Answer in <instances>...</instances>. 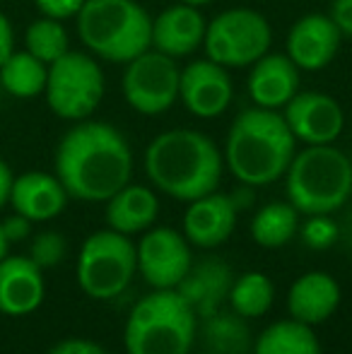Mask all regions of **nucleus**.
Listing matches in <instances>:
<instances>
[{"mask_svg":"<svg viewBox=\"0 0 352 354\" xmlns=\"http://www.w3.org/2000/svg\"><path fill=\"white\" fill-rule=\"evenodd\" d=\"M53 167V174L71 198L106 203L113 193L131 183L133 152L118 128L85 118L61 138Z\"/></svg>","mask_w":352,"mask_h":354,"instance_id":"f257e3e1","label":"nucleus"},{"mask_svg":"<svg viewBox=\"0 0 352 354\" xmlns=\"http://www.w3.org/2000/svg\"><path fill=\"white\" fill-rule=\"evenodd\" d=\"M225 171L220 147L201 131L172 128L145 149V174L150 183L174 201L191 203L217 191Z\"/></svg>","mask_w":352,"mask_h":354,"instance_id":"f03ea898","label":"nucleus"},{"mask_svg":"<svg viewBox=\"0 0 352 354\" xmlns=\"http://www.w3.org/2000/svg\"><path fill=\"white\" fill-rule=\"evenodd\" d=\"M295 152L297 140L282 113L254 106L232 121L222 157L237 181L259 188L285 176Z\"/></svg>","mask_w":352,"mask_h":354,"instance_id":"7ed1b4c3","label":"nucleus"},{"mask_svg":"<svg viewBox=\"0 0 352 354\" xmlns=\"http://www.w3.org/2000/svg\"><path fill=\"white\" fill-rule=\"evenodd\" d=\"M75 27L89 56L104 63L126 66L152 48V17L136 0H85Z\"/></svg>","mask_w":352,"mask_h":354,"instance_id":"20e7f679","label":"nucleus"},{"mask_svg":"<svg viewBox=\"0 0 352 354\" xmlns=\"http://www.w3.org/2000/svg\"><path fill=\"white\" fill-rule=\"evenodd\" d=\"M287 203L299 214H333L352 196V162L333 145H306L285 171Z\"/></svg>","mask_w":352,"mask_h":354,"instance_id":"39448f33","label":"nucleus"},{"mask_svg":"<svg viewBox=\"0 0 352 354\" xmlns=\"http://www.w3.org/2000/svg\"><path fill=\"white\" fill-rule=\"evenodd\" d=\"M198 316L176 289H152L128 313L123 345L128 354H188Z\"/></svg>","mask_w":352,"mask_h":354,"instance_id":"423d86ee","label":"nucleus"},{"mask_svg":"<svg viewBox=\"0 0 352 354\" xmlns=\"http://www.w3.org/2000/svg\"><path fill=\"white\" fill-rule=\"evenodd\" d=\"M138 272L136 243L113 229H99L82 241L75 275L89 299L109 301L126 292Z\"/></svg>","mask_w":352,"mask_h":354,"instance_id":"0eeeda50","label":"nucleus"},{"mask_svg":"<svg viewBox=\"0 0 352 354\" xmlns=\"http://www.w3.org/2000/svg\"><path fill=\"white\" fill-rule=\"evenodd\" d=\"M104 89L106 82L97 58L82 51H68L48 66L44 97L58 118L77 123L97 111Z\"/></svg>","mask_w":352,"mask_h":354,"instance_id":"6e6552de","label":"nucleus"},{"mask_svg":"<svg viewBox=\"0 0 352 354\" xmlns=\"http://www.w3.org/2000/svg\"><path fill=\"white\" fill-rule=\"evenodd\" d=\"M270 24L261 12L249 8H232L217 15L205 27V58L222 68H249L270 48Z\"/></svg>","mask_w":352,"mask_h":354,"instance_id":"1a4fd4ad","label":"nucleus"},{"mask_svg":"<svg viewBox=\"0 0 352 354\" xmlns=\"http://www.w3.org/2000/svg\"><path fill=\"white\" fill-rule=\"evenodd\" d=\"M178 80L181 68L176 58L147 48L126 63L121 92L133 111L142 116H160L178 102Z\"/></svg>","mask_w":352,"mask_h":354,"instance_id":"9d476101","label":"nucleus"},{"mask_svg":"<svg viewBox=\"0 0 352 354\" xmlns=\"http://www.w3.org/2000/svg\"><path fill=\"white\" fill-rule=\"evenodd\" d=\"M140 277L152 289H176L193 266L191 243L172 227H150L136 243Z\"/></svg>","mask_w":352,"mask_h":354,"instance_id":"9b49d317","label":"nucleus"},{"mask_svg":"<svg viewBox=\"0 0 352 354\" xmlns=\"http://www.w3.org/2000/svg\"><path fill=\"white\" fill-rule=\"evenodd\" d=\"M282 118L295 140L304 145H333L345 126L340 104L324 92H297L282 106Z\"/></svg>","mask_w":352,"mask_h":354,"instance_id":"f8f14e48","label":"nucleus"},{"mask_svg":"<svg viewBox=\"0 0 352 354\" xmlns=\"http://www.w3.org/2000/svg\"><path fill=\"white\" fill-rule=\"evenodd\" d=\"M234 97V84L220 63L210 58L191 61L181 68L178 80V99L198 118H217L227 111Z\"/></svg>","mask_w":352,"mask_h":354,"instance_id":"ddd939ff","label":"nucleus"},{"mask_svg":"<svg viewBox=\"0 0 352 354\" xmlns=\"http://www.w3.org/2000/svg\"><path fill=\"white\" fill-rule=\"evenodd\" d=\"M343 41L331 15L309 12L299 17L287 34V56L299 71H324L331 66Z\"/></svg>","mask_w":352,"mask_h":354,"instance_id":"4468645a","label":"nucleus"},{"mask_svg":"<svg viewBox=\"0 0 352 354\" xmlns=\"http://www.w3.org/2000/svg\"><path fill=\"white\" fill-rule=\"evenodd\" d=\"M237 205L234 196L212 191L203 198L188 203L183 212V236L191 246L217 248L232 236L237 227Z\"/></svg>","mask_w":352,"mask_h":354,"instance_id":"2eb2a0df","label":"nucleus"},{"mask_svg":"<svg viewBox=\"0 0 352 354\" xmlns=\"http://www.w3.org/2000/svg\"><path fill=\"white\" fill-rule=\"evenodd\" d=\"M46 297L44 270L29 256H5L0 261V313L29 316Z\"/></svg>","mask_w":352,"mask_h":354,"instance_id":"dca6fc26","label":"nucleus"},{"mask_svg":"<svg viewBox=\"0 0 352 354\" xmlns=\"http://www.w3.org/2000/svg\"><path fill=\"white\" fill-rule=\"evenodd\" d=\"M205 17L201 8L176 3L152 17V48L165 56L183 58L196 53L205 39Z\"/></svg>","mask_w":352,"mask_h":354,"instance_id":"f3484780","label":"nucleus"},{"mask_svg":"<svg viewBox=\"0 0 352 354\" xmlns=\"http://www.w3.org/2000/svg\"><path fill=\"white\" fill-rule=\"evenodd\" d=\"M68 198L71 196L56 174L24 171L15 176L8 205L29 222H48L66 210Z\"/></svg>","mask_w":352,"mask_h":354,"instance_id":"a211bd4d","label":"nucleus"},{"mask_svg":"<svg viewBox=\"0 0 352 354\" xmlns=\"http://www.w3.org/2000/svg\"><path fill=\"white\" fill-rule=\"evenodd\" d=\"M299 73L287 53H263L246 80L249 97L256 106L277 111L299 92Z\"/></svg>","mask_w":352,"mask_h":354,"instance_id":"6ab92c4d","label":"nucleus"},{"mask_svg":"<svg viewBox=\"0 0 352 354\" xmlns=\"http://www.w3.org/2000/svg\"><path fill=\"white\" fill-rule=\"evenodd\" d=\"M340 306V284L328 272H304L287 292L290 318L316 328L326 323Z\"/></svg>","mask_w":352,"mask_h":354,"instance_id":"aec40b11","label":"nucleus"},{"mask_svg":"<svg viewBox=\"0 0 352 354\" xmlns=\"http://www.w3.org/2000/svg\"><path fill=\"white\" fill-rule=\"evenodd\" d=\"M234 282L232 270L217 258L191 266L181 282L176 284V292L186 299L198 318H210L220 311V304L230 297V287Z\"/></svg>","mask_w":352,"mask_h":354,"instance_id":"412c9836","label":"nucleus"},{"mask_svg":"<svg viewBox=\"0 0 352 354\" xmlns=\"http://www.w3.org/2000/svg\"><path fill=\"white\" fill-rule=\"evenodd\" d=\"M106 224L118 234H140L147 232L157 222L160 214V198L152 188L126 183L106 201Z\"/></svg>","mask_w":352,"mask_h":354,"instance_id":"4be33fe9","label":"nucleus"},{"mask_svg":"<svg viewBox=\"0 0 352 354\" xmlns=\"http://www.w3.org/2000/svg\"><path fill=\"white\" fill-rule=\"evenodd\" d=\"M254 354H321L314 328L295 318L275 321L256 337Z\"/></svg>","mask_w":352,"mask_h":354,"instance_id":"5701e85b","label":"nucleus"},{"mask_svg":"<svg viewBox=\"0 0 352 354\" xmlns=\"http://www.w3.org/2000/svg\"><path fill=\"white\" fill-rule=\"evenodd\" d=\"M249 232L261 248H282L299 232V212L292 203L272 201L254 214Z\"/></svg>","mask_w":352,"mask_h":354,"instance_id":"b1692460","label":"nucleus"},{"mask_svg":"<svg viewBox=\"0 0 352 354\" xmlns=\"http://www.w3.org/2000/svg\"><path fill=\"white\" fill-rule=\"evenodd\" d=\"M48 66L34 58L29 51L15 48L0 66V87L15 99H34L44 94Z\"/></svg>","mask_w":352,"mask_h":354,"instance_id":"393cba45","label":"nucleus"},{"mask_svg":"<svg viewBox=\"0 0 352 354\" xmlns=\"http://www.w3.org/2000/svg\"><path fill=\"white\" fill-rule=\"evenodd\" d=\"M272 299H275V287L272 280L263 272H244L234 277L230 287V301L232 311L241 318H261L270 311Z\"/></svg>","mask_w":352,"mask_h":354,"instance_id":"a878e982","label":"nucleus"},{"mask_svg":"<svg viewBox=\"0 0 352 354\" xmlns=\"http://www.w3.org/2000/svg\"><path fill=\"white\" fill-rule=\"evenodd\" d=\"M203 340H205L207 354H246L251 345L249 328L244 318L232 313H220L203 318Z\"/></svg>","mask_w":352,"mask_h":354,"instance_id":"bb28decb","label":"nucleus"},{"mask_svg":"<svg viewBox=\"0 0 352 354\" xmlns=\"http://www.w3.org/2000/svg\"><path fill=\"white\" fill-rule=\"evenodd\" d=\"M24 51L51 66L53 61H58L71 51V37H68L66 24L51 17L34 19L24 32Z\"/></svg>","mask_w":352,"mask_h":354,"instance_id":"cd10ccee","label":"nucleus"},{"mask_svg":"<svg viewBox=\"0 0 352 354\" xmlns=\"http://www.w3.org/2000/svg\"><path fill=\"white\" fill-rule=\"evenodd\" d=\"M68 253V241L58 232H39L29 243V258L37 263L41 270L61 266Z\"/></svg>","mask_w":352,"mask_h":354,"instance_id":"c85d7f7f","label":"nucleus"},{"mask_svg":"<svg viewBox=\"0 0 352 354\" xmlns=\"http://www.w3.org/2000/svg\"><path fill=\"white\" fill-rule=\"evenodd\" d=\"M299 234L309 248L326 251L338 239V224L331 219V214H309V219L299 224Z\"/></svg>","mask_w":352,"mask_h":354,"instance_id":"c756f323","label":"nucleus"},{"mask_svg":"<svg viewBox=\"0 0 352 354\" xmlns=\"http://www.w3.org/2000/svg\"><path fill=\"white\" fill-rule=\"evenodd\" d=\"M39 15L41 17H51L58 22H66V19H75L77 12L82 10L85 0H34Z\"/></svg>","mask_w":352,"mask_h":354,"instance_id":"7c9ffc66","label":"nucleus"},{"mask_svg":"<svg viewBox=\"0 0 352 354\" xmlns=\"http://www.w3.org/2000/svg\"><path fill=\"white\" fill-rule=\"evenodd\" d=\"M46 354H109L102 345L92 340H85V337H68V340H61L51 347Z\"/></svg>","mask_w":352,"mask_h":354,"instance_id":"2f4dec72","label":"nucleus"},{"mask_svg":"<svg viewBox=\"0 0 352 354\" xmlns=\"http://www.w3.org/2000/svg\"><path fill=\"white\" fill-rule=\"evenodd\" d=\"M32 224L34 222H29L27 217L12 212L10 217H5L3 222H0V227H3V234H5V239H8V243H17V241L29 239V234H32Z\"/></svg>","mask_w":352,"mask_h":354,"instance_id":"473e14b6","label":"nucleus"},{"mask_svg":"<svg viewBox=\"0 0 352 354\" xmlns=\"http://www.w3.org/2000/svg\"><path fill=\"white\" fill-rule=\"evenodd\" d=\"M331 17L338 24L340 34L352 39V0H333V5H331Z\"/></svg>","mask_w":352,"mask_h":354,"instance_id":"72a5a7b5","label":"nucleus"},{"mask_svg":"<svg viewBox=\"0 0 352 354\" xmlns=\"http://www.w3.org/2000/svg\"><path fill=\"white\" fill-rule=\"evenodd\" d=\"M15 51V29L12 22L8 19V15L0 12V66L5 63V58Z\"/></svg>","mask_w":352,"mask_h":354,"instance_id":"f704fd0d","label":"nucleus"},{"mask_svg":"<svg viewBox=\"0 0 352 354\" xmlns=\"http://www.w3.org/2000/svg\"><path fill=\"white\" fill-rule=\"evenodd\" d=\"M12 181H15V174L12 169L8 167V162L0 159V210L10 203V191H12Z\"/></svg>","mask_w":352,"mask_h":354,"instance_id":"c9c22d12","label":"nucleus"},{"mask_svg":"<svg viewBox=\"0 0 352 354\" xmlns=\"http://www.w3.org/2000/svg\"><path fill=\"white\" fill-rule=\"evenodd\" d=\"M8 251H10V243H8V239H5V234H3V227H0V261L8 256Z\"/></svg>","mask_w":352,"mask_h":354,"instance_id":"e433bc0d","label":"nucleus"},{"mask_svg":"<svg viewBox=\"0 0 352 354\" xmlns=\"http://www.w3.org/2000/svg\"><path fill=\"white\" fill-rule=\"evenodd\" d=\"M178 3H186V5H193V8H205V5H210L212 0H178Z\"/></svg>","mask_w":352,"mask_h":354,"instance_id":"4c0bfd02","label":"nucleus"}]
</instances>
